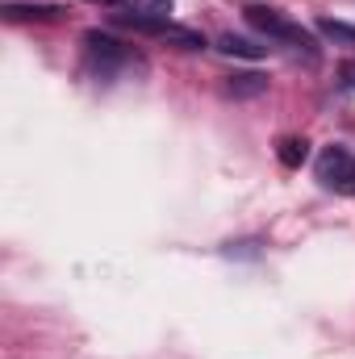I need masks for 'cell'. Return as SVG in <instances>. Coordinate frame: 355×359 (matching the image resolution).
<instances>
[{
  "instance_id": "8",
  "label": "cell",
  "mask_w": 355,
  "mask_h": 359,
  "mask_svg": "<svg viewBox=\"0 0 355 359\" xmlns=\"http://www.w3.org/2000/svg\"><path fill=\"white\" fill-rule=\"evenodd\" d=\"M318 34H322V38H330V42H339V46H355V25H347V21L318 17Z\"/></svg>"
},
{
  "instance_id": "4",
  "label": "cell",
  "mask_w": 355,
  "mask_h": 359,
  "mask_svg": "<svg viewBox=\"0 0 355 359\" xmlns=\"http://www.w3.org/2000/svg\"><path fill=\"white\" fill-rule=\"evenodd\" d=\"M117 8H126V21H168L172 17V0H117Z\"/></svg>"
},
{
  "instance_id": "9",
  "label": "cell",
  "mask_w": 355,
  "mask_h": 359,
  "mask_svg": "<svg viewBox=\"0 0 355 359\" xmlns=\"http://www.w3.org/2000/svg\"><path fill=\"white\" fill-rule=\"evenodd\" d=\"M276 155H280V163H284V168H301V163H305V155H309V142H305V138H280Z\"/></svg>"
},
{
  "instance_id": "1",
  "label": "cell",
  "mask_w": 355,
  "mask_h": 359,
  "mask_svg": "<svg viewBox=\"0 0 355 359\" xmlns=\"http://www.w3.org/2000/svg\"><path fill=\"white\" fill-rule=\"evenodd\" d=\"M247 21H251L260 34H267V38H276V42H284V46L305 50L309 59H318V42H314V34H309L305 25L288 21L280 8H267V4H247Z\"/></svg>"
},
{
  "instance_id": "6",
  "label": "cell",
  "mask_w": 355,
  "mask_h": 359,
  "mask_svg": "<svg viewBox=\"0 0 355 359\" xmlns=\"http://www.w3.org/2000/svg\"><path fill=\"white\" fill-rule=\"evenodd\" d=\"M217 50L230 55V59H264L267 55V46L251 42V38H239V34H222V38H217Z\"/></svg>"
},
{
  "instance_id": "2",
  "label": "cell",
  "mask_w": 355,
  "mask_h": 359,
  "mask_svg": "<svg viewBox=\"0 0 355 359\" xmlns=\"http://www.w3.org/2000/svg\"><path fill=\"white\" fill-rule=\"evenodd\" d=\"M314 172H318V180L326 188H335V192H355V159H351L347 147H326L318 155Z\"/></svg>"
},
{
  "instance_id": "5",
  "label": "cell",
  "mask_w": 355,
  "mask_h": 359,
  "mask_svg": "<svg viewBox=\"0 0 355 359\" xmlns=\"http://www.w3.org/2000/svg\"><path fill=\"white\" fill-rule=\"evenodd\" d=\"M8 21H59L63 8L59 4H4Z\"/></svg>"
},
{
  "instance_id": "7",
  "label": "cell",
  "mask_w": 355,
  "mask_h": 359,
  "mask_svg": "<svg viewBox=\"0 0 355 359\" xmlns=\"http://www.w3.org/2000/svg\"><path fill=\"white\" fill-rule=\"evenodd\" d=\"M260 92H267V76H260V72H243V76L226 80V96H234V100H247V96H260Z\"/></svg>"
},
{
  "instance_id": "3",
  "label": "cell",
  "mask_w": 355,
  "mask_h": 359,
  "mask_svg": "<svg viewBox=\"0 0 355 359\" xmlns=\"http://www.w3.org/2000/svg\"><path fill=\"white\" fill-rule=\"evenodd\" d=\"M84 50H88V63L96 72H117V67H126L134 55H130V46H121L117 38H109V34H100V29H88L84 34Z\"/></svg>"
},
{
  "instance_id": "10",
  "label": "cell",
  "mask_w": 355,
  "mask_h": 359,
  "mask_svg": "<svg viewBox=\"0 0 355 359\" xmlns=\"http://www.w3.org/2000/svg\"><path fill=\"white\" fill-rule=\"evenodd\" d=\"M343 80H347V88H355V63H347V67H343Z\"/></svg>"
}]
</instances>
